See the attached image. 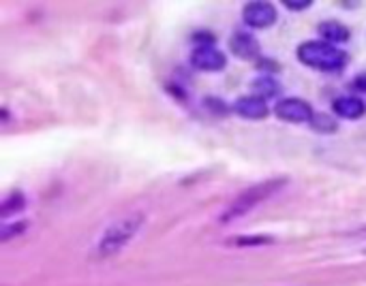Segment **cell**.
I'll list each match as a JSON object with an SVG mask.
<instances>
[{
    "label": "cell",
    "instance_id": "cell-7",
    "mask_svg": "<svg viewBox=\"0 0 366 286\" xmlns=\"http://www.w3.org/2000/svg\"><path fill=\"white\" fill-rule=\"evenodd\" d=\"M233 109L238 115L247 118V120H264L270 109H268V103L266 98L257 96V94H251V96H242L233 103Z\"/></svg>",
    "mask_w": 366,
    "mask_h": 286
},
{
    "label": "cell",
    "instance_id": "cell-18",
    "mask_svg": "<svg viewBox=\"0 0 366 286\" xmlns=\"http://www.w3.org/2000/svg\"><path fill=\"white\" fill-rule=\"evenodd\" d=\"M364 254H366V250H364Z\"/></svg>",
    "mask_w": 366,
    "mask_h": 286
},
{
    "label": "cell",
    "instance_id": "cell-9",
    "mask_svg": "<svg viewBox=\"0 0 366 286\" xmlns=\"http://www.w3.org/2000/svg\"><path fill=\"white\" fill-rule=\"evenodd\" d=\"M229 47H231L233 56H238L242 60H253V58L260 56L257 41L251 35H247V33H235L231 37V41H229Z\"/></svg>",
    "mask_w": 366,
    "mask_h": 286
},
{
    "label": "cell",
    "instance_id": "cell-14",
    "mask_svg": "<svg viewBox=\"0 0 366 286\" xmlns=\"http://www.w3.org/2000/svg\"><path fill=\"white\" fill-rule=\"evenodd\" d=\"M231 244L240 246V248H247V246H268V244H274V239L266 237V235H257V237H238Z\"/></svg>",
    "mask_w": 366,
    "mask_h": 286
},
{
    "label": "cell",
    "instance_id": "cell-11",
    "mask_svg": "<svg viewBox=\"0 0 366 286\" xmlns=\"http://www.w3.org/2000/svg\"><path fill=\"white\" fill-rule=\"evenodd\" d=\"M253 90L257 92V96L262 98H274L281 94V86L277 84V79L272 77H260L253 81Z\"/></svg>",
    "mask_w": 366,
    "mask_h": 286
},
{
    "label": "cell",
    "instance_id": "cell-6",
    "mask_svg": "<svg viewBox=\"0 0 366 286\" xmlns=\"http://www.w3.org/2000/svg\"><path fill=\"white\" fill-rule=\"evenodd\" d=\"M191 64L197 71H206V73H216L223 71L227 67V58L221 50L212 47V45H204V47H195L191 54Z\"/></svg>",
    "mask_w": 366,
    "mask_h": 286
},
{
    "label": "cell",
    "instance_id": "cell-15",
    "mask_svg": "<svg viewBox=\"0 0 366 286\" xmlns=\"http://www.w3.org/2000/svg\"><path fill=\"white\" fill-rule=\"evenodd\" d=\"M26 222H16V224H5L3 227V233H0V241H9L11 237L16 235H22L26 231Z\"/></svg>",
    "mask_w": 366,
    "mask_h": 286
},
{
    "label": "cell",
    "instance_id": "cell-8",
    "mask_svg": "<svg viewBox=\"0 0 366 286\" xmlns=\"http://www.w3.org/2000/svg\"><path fill=\"white\" fill-rule=\"evenodd\" d=\"M332 111L345 120H357L366 113V105L360 96H340L332 103Z\"/></svg>",
    "mask_w": 366,
    "mask_h": 286
},
{
    "label": "cell",
    "instance_id": "cell-4",
    "mask_svg": "<svg viewBox=\"0 0 366 286\" xmlns=\"http://www.w3.org/2000/svg\"><path fill=\"white\" fill-rule=\"evenodd\" d=\"M242 20L251 28H270L277 24L279 13L277 7L270 3H264V0H257V3H249L242 9Z\"/></svg>",
    "mask_w": 366,
    "mask_h": 286
},
{
    "label": "cell",
    "instance_id": "cell-3",
    "mask_svg": "<svg viewBox=\"0 0 366 286\" xmlns=\"http://www.w3.org/2000/svg\"><path fill=\"white\" fill-rule=\"evenodd\" d=\"M296 56L304 67L321 73H336L343 71L347 64V54L326 41H304L302 45H298Z\"/></svg>",
    "mask_w": 366,
    "mask_h": 286
},
{
    "label": "cell",
    "instance_id": "cell-5",
    "mask_svg": "<svg viewBox=\"0 0 366 286\" xmlns=\"http://www.w3.org/2000/svg\"><path fill=\"white\" fill-rule=\"evenodd\" d=\"M274 113H277L279 120L289 122V124H304V122L311 124V120L315 115L311 105L306 101H302V98H283V101H279L277 107H274Z\"/></svg>",
    "mask_w": 366,
    "mask_h": 286
},
{
    "label": "cell",
    "instance_id": "cell-2",
    "mask_svg": "<svg viewBox=\"0 0 366 286\" xmlns=\"http://www.w3.org/2000/svg\"><path fill=\"white\" fill-rule=\"evenodd\" d=\"M289 184L287 178H272V180H264L251 188H247L244 193H240L231 203L229 207L221 214V222H233V220H240L244 216H249L255 207H260L262 203H266L268 199L277 197L285 186Z\"/></svg>",
    "mask_w": 366,
    "mask_h": 286
},
{
    "label": "cell",
    "instance_id": "cell-10",
    "mask_svg": "<svg viewBox=\"0 0 366 286\" xmlns=\"http://www.w3.org/2000/svg\"><path fill=\"white\" fill-rule=\"evenodd\" d=\"M319 30V37L326 41V43H345L349 41V28L336 20H328V22H321L317 26Z\"/></svg>",
    "mask_w": 366,
    "mask_h": 286
},
{
    "label": "cell",
    "instance_id": "cell-17",
    "mask_svg": "<svg viewBox=\"0 0 366 286\" xmlns=\"http://www.w3.org/2000/svg\"><path fill=\"white\" fill-rule=\"evenodd\" d=\"M357 81H355V88H360V90H366V75H362V77H355Z\"/></svg>",
    "mask_w": 366,
    "mask_h": 286
},
{
    "label": "cell",
    "instance_id": "cell-16",
    "mask_svg": "<svg viewBox=\"0 0 366 286\" xmlns=\"http://www.w3.org/2000/svg\"><path fill=\"white\" fill-rule=\"evenodd\" d=\"M289 11H304V9H309L313 3H311V0H285V3H283Z\"/></svg>",
    "mask_w": 366,
    "mask_h": 286
},
{
    "label": "cell",
    "instance_id": "cell-1",
    "mask_svg": "<svg viewBox=\"0 0 366 286\" xmlns=\"http://www.w3.org/2000/svg\"><path fill=\"white\" fill-rule=\"evenodd\" d=\"M144 222H146V216L142 212H135V214H127L125 218H120L113 224H109L94 246V256L109 258V256H116L118 252H122L138 237Z\"/></svg>",
    "mask_w": 366,
    "mask_h": 286
},
{
    "label": "cell",
    "instance_id": "cell-13",
    "mask_svg": "<svg viewBox=\"0 0 366 286\" xmlns=\"http://www.w3.org/2000/svg\"><path fill=\"white\" fill-rule=\"evenodd\" d=\"M311 126H313V130H317V132H328V135H332V132H336L338 122H336L332 115H328V113H315L313 120H311Z\"/></svg>",
    "mask_w": 366,
    "mask_h": 286
},
{
    "label": "cell",
    "instance_id": "cell-12",
    "mask_svg": "<svg viewBox=\"0 0 366 286\" xmlns=\"http://www.w3.org/2000/svg\"><path fill=\"white\" fill-rule=\"evenodd\" d=\"M24 205H26L24 195L16 190V193H11V195L3 201V205H0V214H3V218H9V216H13V214L22 212V210H24Z\"/></svg>",
    "mask_w": 366,
    "mask_h": 286
}]
</instances>
